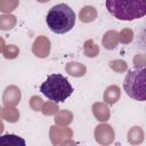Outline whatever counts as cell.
I'll return each instance as SVG.
<instances>
[{"label": "cell", "mask_w": 146, "mask_h": 146, "mask_svg": "<svg viewBox=\"0 0 146 146\" xmlns=\"http://www.w3.org/2000/svg\"><path fill=\"white\" fill-rule=\"evenodd\" d=\"M46 23L49 30L56 34L67 33L75 24V13L66 3H58L49 9Z\"/></svg>", "instance_id": "obj_2"}, {"label": "cell", "mask_w": 146, "mask_h": 146, "mask_svg": "<svg viewBox=\"0 0 146 146\" xmlns=\"http://www.w3.org/2000/svg\"><path fill=\"white\" fill-rule=\"evenodd\" d=\"M145 73L146 70L144 66H141L130 70L125 75L123 81V89L130 98L139 102H144L146 99Z\"/></svg>", "instance_id": "obj_4"}, {"label": "cell", "mask_w": 146, "mask_h": 146, "mask_svg": "<svg viewBox=\"0 0 146 146\" xmlns=\"http://www.w3.org/2000/svg\"><path fill=\"white\" fill-rule=\"evenodd\" d=\"M0 145H11V146H25V140L16 135H3L0 137Z\"/></svg>", "instance_id": "obj_5"}, {"label": "cell", "mask_w": 146, "mask_h": 146, "mask_svg": "<svg viewBox=\"0 0 146 146\" xmlns=\"http://www.w3.org/2000/svg\"><path fill=\"white\" fill-rule=\"evenodd\" d=\"M106 9L119 21H135L146 15V0H106Z\"/></svg>", "instance_id": "obj_1"}, {"label": "cell", "mask_w": 146, "mask_h": 146, "mask_svg": "<svg viewBox=\"0 0 146 146\" xmlns=\"http://www.w3.org/2000/svg\"><path fill=\"white\" fill-rule=\"evenodd\" d=\"M40 91L48 99L54 100L55 103H62L66 100L73 94V87L62 74H50L47 79L41 83Z\"/></svg>", "instance_id": "obj_3"}]
</instances>
